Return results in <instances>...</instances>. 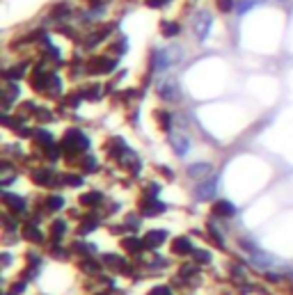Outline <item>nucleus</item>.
<instances>
[{
    "instance_id": "1",
    "label": "nucleus",
    "mask_w": 293,
    "mask_h": 295,
    "mask_svg": "<svg viewBox=\"0 0 293 295\" xmlns=\"http://www.w3.org/2000/svg\"><path fill=\"white\" fill-rule=\"evenodd\" d=\"M181 58H184V48H179V46H168V48H160L154 53V71H165L170 69L172 64H176V62H181Z\"/></svg>"
},
{
    "instance_id": "2",
    "label": "nucleus",
    "mask_w": 293,
    "mask_h": 295,
    "mask_svg": "<svg viewBox=\"0 0 293 295\" xmlns=\"http://www.w3.org/2000/svg\"><path fill=\"white\" fill-rule=\"evenodd\" d=\"M211 26H213L211 12H206V10L197 12L195 18H192V32H195V37L200 39V42H204V39L208 37V32H211Z\"/></svg>"
},
{
    "instance_id": "3",
    "label": "nucleus",
    "mask_w": 293,
    "mask_h": 295,
    "mask_svg": "<svg viewBox=\"0 0 293 295\" xmlns=\"http://www.w3.org/2000/svg\"><path fill=\"white\" fill-rule=\"evenodd\" d=\"M158 96L163 98V101H179V96H181V92H179V85L174 80H160L158 82Z\"/></svg>"
},
{
    "instance_id": "4",
    "label": "nucleus",
    "mask_w": 293,
    "mask_h": 295,
    "mask_svg": "<svg viewBox=\"0 0 293 295\" xmlns=\"http://www.w3.org/2000/svg\"><path fill=\"white\" fill-rule=\"evenodd\" d=\"M170 146L174 149V154H176V156H186V154L190 151V140H188V135L172 130V133H170Z\"/></svg>"
},
{
    "instance_id": "5",
    "label": "nucleus",
    "mask_w": 293,
    "mask_h": 295,
    "mask_svg": "<svg viewBox=\"0 0 293 295\" xmlns=\"http://www.w3.org/2000/svg\"><path fill=\"white\" fill-rule=\"evenodd\" d=\"M216 188H218L216 178H206L204 183H200V186H197L195 197H197V199H202V202H208V199L216 197Z\"/></svg>"
},
{
    "instance_id": "6",
    "label": "nucleus",
    "mask_w": 293,
    "mask_h": 295,
    "mask_svg": "<svg viewBox=\"0 0 293 295\" xmlns=\"http://www.w3.org/2000/svg\"><path fill=\"white\" fill-rule=\"evenodd\" d=\"M211 172H213V167L208 165V162H195V165L188 167V176L190 178H200V181L211 178Z\"/></svg>"
},
{
    "instance_id": "7",
    "label": "nucleus",
    "mask_w": 293,
    "mask_h": 295,
    "mask_svg": "<svg viewBox=\"0 0 293 295\" xmlns=\"http://www.w3.org/2000/svg\"><path fill=\"white\" fill-rule=\"evenodd\" d=\"M66 144L74 146V149H85L87 138L80 133V130H69V133H66Z\"/></svg>"
},
{
    "instance_id": "8",
    "label": "nucleus",
    "mask_w": 293,
    "mask_h": 295,
    "mask_svg": "<svg viewBox=\"0 0 293 295\" xmlns=\"http://www.w3.org/2000/svg\"><path fill=\"white\" fill-rule=\"evenodd\" d=\"M165 238H168V231H149V234L144 236V245L160 247L165 242Z\"/></svg>"
},
{
    "instance_id": "9",
    "label": "nucleus",
    "mask_w": 293,
    "mask_h": 295,
    "mask_svg": "<svg viewBox=\"0 0 293 295\" xmlns=\"http://www.w3.org/2000/svg\"><path fill=\"white\" fill-rule=\"evenodd\" d=\"M174 252H179V254L192 252V242H190V238H176V240H174Z\"/></svg>"
},
{
    "instance_id": "10",
    "label": "nucleus",
    "mask_w": 293,
    "mask_h": 295,
    "mask_svg": "<svg viewBox=\"0 0 293 295\" xmlns=\"http://www.w3.org/2000/svg\"><path fill=\"white\" fill-rule=\"evenodd\" d=\"M32 178H34L37 183H42V186H48L50 178H53V174H50L48 170H37V172L32 174Z\"/></svg>"
},
{
    "instance_id": "11",
    "label": "nucleus",
    "mask_w": 293,
    "mask_h": 295,
    "mask_svg": "<svg viewBox=\"0 0 293 295\" xmlns=\"http://www.w3.org/2000/svg\"><path fill=\"white\" fill-rule=\"evenodd\" d=\"M256 2H259V0H236V12H238V14H245V12H250Z\"/></svg>"
},
{
    "instance_id": "12",
    "label": "nucleus",
    "mask_w": 293,
    "mask_h": 295,
    "mask_svg": "<svg viewBox=\"0 0 293 295\" xmlns=\"http://www.w3.org/2000/svg\"><path fill=\"white\" fill-rule=\"evenodd\" d=\"M181 32L179 23H163V34L165 37H176Z\"/></svg>"
},
{
    "instance_id": "13",
    "label": "nucleus",
    "mask_w": 293,
    "mask_h": 295,
    "mask_svg": "<svg viewBox=\"0 0 293 295\" xmlns=\"http://www.w3.org/2000/svg\"><path fill=\"white\" fill-rule=\"evenodd\" d=\"M5 204H12L14 206V210H26V204H23V199H18V197H12V194H5Z\"/></svg>"
},
{
    "instance_id": "14",
    "label": "nucleus",
    "mask_w": 293,
    "mask_h": 295,
    "mask_svg": "<svg viewBox=\"0 0 293 295\" xmlns=\"http://www.w3.org/2000/svg\"><path fill=\"white\" fill-rule=\"evenodd\" d=\"M216 5H218V10L220 12H232V10H236V0H216Z\"/></svg>"
},
{
    "instance_id": "15",
    "label": "nucleus",
    "mask_w": 293,
    "mask_h": 295,
    "mask_svg": "<svg viewBox=\"0 0 293 295\" xmlns=\"http://www.w3.org/2000/svg\"><path fill=\"white\" fill-rule=\"evenodd\" d=\"M216 208H218V213H220V215H234V213H236V208H234L229 202H218Z\"/></svg>"
},
{
    "instance_id": "16",
    "label": "nucleus",
    "mask_w": 293,
    "mask_h": 295,
    "mask_svg": "<svg viewBox=\"0 0 293 295\" xmlns=\"http://www.w3.org/2000/svg\"><path fill=\"white\" fill-rule=\"evenodd\" d=\"M26 236L30 238V240H39V238H42V234H39V229H34L32 224H28L26 226Z\"/></svg>"
},
{
    "instance_id": "17",
    "label": "nucleus",
    "mask_w": 293,
    "mask_h": 295,
    "mask_svg": "<svg viewBox=\"0 0 293 295\" xmlns=\"http://www.w3.org/2000/svg\"><path fill=\"white\" fill-rule=\"evenodd\" d=\"M82 202H85V204H96V202H101V194H98V192L85 194V197H82Z\"/></svg>"
},
{
    "instance_id": "18",
    "label": "nucleus",
    "mask_w": 293,
    "mask_h": 295,
    "mask_svg": "<svg viewBox=\"0 0 293 295\" xmlns=\"http://www.w3.org/2000/svg\"><path fill=\"white\" fill-rule=\"evenodd\" d=\"M48 206H50V210H58V208H62V197H50Z\"/></svg>"
},
{
    "instance_id": "19",
    "label": "nucleus",
    "mask_w": 293,
    "mask_h": 295,
    "mask_svg": "<svg viewBox=\"0 0 293 295\" xmlns=\"http://www.w3.org/2000/svg\"><path fill=\"white\" fill-rule=\"evenodd\" d=\"M39 140H42V142H44V144H50V142H53V138H50V133H48V130H39Z\"/></svg>"
},
{
    "instance_id": "20",
    "label": "nucleus",
    "mask_w": 293,
    "mask_h": 295,
    "mask_svg": "<svg viewBox=\"0 0 293 295\" xmlns=\"http://www.w3.org/2000/svg\"><path fill=\"white\" fill-rule=\"evenodd\" d=\"M64 234V222H55L53 224V236H62Z\"/></svg>"
},
{
    "instance_id": "21",
    "label": "nucleus",
    "mask_w": 293,
    "mask_h": 295,
    "mask_svg": "<svg viewBox=\"0 0 293 295\" xmlns=\"http://www.w3.org/2000/svg\"><path fill=\"white\" fill-rule=\"evenodd\" d=\"M124 247H126V250H138V240H133V238H130V240L124 242Z\"/></svg>"
},
{
    "instance_id": "22",
    "label": "nucleus",
    "mask_w": 293,
    "mask_h": 295,
    "mask_svg": "<svg viewBox=\"0 0 293 295\" xmlns=\"http://www.w3.org/2000/svg\"><path fill=\"white\" fill-rule=\"evenodd\" d=\"M146 2L152 7H158V5H163V2H168V0H146Z\"/></svg>"
},
{
    "instance_id": "23",
    "label": "nucleus",
    "mask_w": 293,
    "mask_h": 295,
    "mask_svg": "<svg viewBox=\"0 0 293 295\" xmlns=\"http://www.w3.org/2000/svg\"><path fill=\"white\" fill-rule=\"evenodd\" d=\"M197 258H200V261H208L211 256H208L206 252H197Z\"/></svg>"
}]
</instances>
